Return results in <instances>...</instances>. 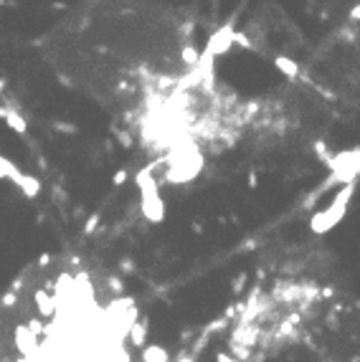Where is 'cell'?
Here are the masks:
<instances>
[{"label": "cell", "instance_id": "ffe728a7", "mask_svg": "<svg viewBox=\"0 0 360 362\" xmlns=\"http://www.w3.org/2000/svg\"><path fill=\"white\" fill-rule=\"evenodd\" d=\"M117 140L122 142V147H132V137H129L127 132H117Z\"/></svg>", "mask_w": 360, "mask_h": 362}, {"label": "cell", "instance_id": "6da1fadb", "mask_svg": "<svg viewBox=\"0 0 360 362\" xmlns=\"http://www.w3.org/2000/svg\"><path fill=\"white\" fill-rule=\"evenodd\" d=\"M353 195H355V183H345L342 190H337V195L333 198V203H330L325 210H320V213L312 216V220H309L312 233H330V231H333L335 225L342 220V216L348 213V205H350Z\"/></svg>", "mask_w": 360, "mask_h": 362}, {"label": "cell", "instance_id": "8992f818", "mask_svg": "<svg viewBox=\"0 0 360 362\" xmlns=\"http://www.w3.org/2000/svg\"><path fill=\"white\" fill-rule=\"evenodd\" d=\"M16 185L23 190L26 198H36V195L41 193V183H38L33 175H26V172H21V175L16 177Z\"/></svg>", "mask_w": 360, "mask_h": 362}, {"label": "cell", "instance_id": "277c9868", "mask_svg": "<svg viewBox=\"0 0 360 362\" xmlns=\"http://www.w3.org/2000/svg\"><path fill=\"white\" fill-rule=\"evenodd\" d=\"M16 344L23 357H33L36 355V347H38V337L33 335L28 324H18L16 327Z\"/></svg>", "mask_w": 360, "mask_h": 362}, {"label": "cell", "instance_id": "5bb4252c", "mask_svg": "<svg viewBox=\"0 0 360 362\" xmlns=\"http://www.w3.org/2000/svg\"><path fill=\"white\" fill-rule=\"evenodd\" d=\"M233 46H244V48H251V41H249V36L246 33H233Z\"/></svg>", "mask_w": 360, "mask_h": 362}, {"label": "cell", "instance_id": "4fadbf2b", "mask_svg": "<svg viewBox=\"0 0 360 362\" xmlns=\"http://www.w3.org/2000/svg\"><path fill=\"white\" fill-rule=\"evenodd\" d=\"M314 155H317L325 165H330V162H333V155H330L327 152V145L325 142H314Z\"/></svg>", "mask_w": 360, "mask_h": 362}, {"label": "cell", "instance_id": "603a6c76", "mask_svg": "<svg viewBox=\"0 0 360 362\" xmlns=\"http://www.w3.org/2000/svg\"><path fill=\"white\" fill-rule=\"evenodd\" d=\"M216 362H241V360H236V357H231V355H226V352H218Z\"/></svg>", "mask_w": 360, "mask_h": 362}, {"label": "cell", "instance_id": "4316f807", "mask_svg": "<svg viewBox=\"0 0 360 362\" xmlns=\"http://www.w3.org/2000/svg\"><path fill=\"white\" fill-rule=\"evenodd\" d=\"M10 3V0H0V5H8Z\"/></svg>", "mask_w": 360, "mask_h": 362}, {"label": "cell", "instance_id": "8fae6325", "mask_svg": "<svg viewBox=\"0 0 360 362\" xmlns=\"http://www.w3.org/2000/svg\"><path fill=\"white\" fill-rule=\"evenodd\" d=\"M231 357L241 360V362H249V360H251V347H246V344H241V342H233V339H231Z\"/></svg>", "mask_w": 360, "mask_h": 362}, {"label": "cell", "instance_id": "d4e9b609", "mask_svg": "<svg viewBox=\"0 0 360 362\" xmlns=\"http://www.w3.org/2000/svg\"><path fill=\"white\" fill-rule=\"evenodd\" d=\"M249 188H257V172L249 175Z\"/></svg>", "mask_w": 360, "mask_h": 362}, {"label": "cell", "instance_id": "5b68a950", "mask_svg": "<svg viewBox=\"0 0 360 362\" xmlns=\"http://www.w3.org/2000/svg\"><path fill=\"white\" fill-rule=\"evenodd\" d=\"M33 301H36V312L41 316H53L56 314V299L46 291V289H38L33 294Z\"/></svg>", "mask_w": 360, "mask_h": 362}, {"label": "cell", "instance_id": "9a60e30c", "mask_svg": "<svg viewBox=\"0 0 360 362\" xmlns=\"http://www.w3.org/2000/svg\"><path fill=\"white\" fill-rule=\"evenodd\" d=\"M28 329L38 337V335H43V322L41 319H28Z\"/></svg>", "mask_w": 360, "mask_h": 362}, {"label": "cell", "instance_id": "52a82bcc", "mask_svg": "<svg viewBox=\"0 0 360 362\" xmlns=\"http://www.w3.org/2000/svg\"><path fill=\"white\" fill-rule=\"evenodd\" d=\"M129 342H132V347H145V342H147V319L134 322L129 327Z\"/></svg>", "mask_w": 360, "mask_h": 362}, {"label": "cell", "instance_id": "cb8c5ba5", "mask_svg": "<svg viewBox=\"0 0 360 362\" xmlns=\"http://www.w3.org/2000/svg\"><path fill=\"white\" fill-rule=\"evenodd\" d=\"M175 362H196V360H193L190 355H185V352H180V355L175 357Z\"/></svg>", "mask_w": 360, "mask_h": 362}, {"label": "cell", "instance_id": "3957f363", "mask_svg": "<svg viewBox=\"0 0 360 362\" xmlns=\"http://www.w3.org/2000/svg\"><path fill=\"white\" fill-rule=\"evenodd\" d=\"M233 23H223L218 31L208 38V43H206V48H203V53H208V56H223V53H229L231 51V46H233Z\"/></svg>", "mask_w": 360, "mask_h": 362}, {"label": "cell", "instance_id": "30bf717a", "mask_svg": "<svg viewBox=\"0 0 360 362\" xmlns=\"http://www.w3.org/2000/svg\"><path fill=\"white\" fill-rule=\"evenodd\" d=\"M5 122H8V127H10L13 132H18V134H26V132H28V122H26V119H23L16 109H8Z\"/></svg>", "mask_w": 360, "mask_h": 362}, {"label": "cell", "instance_id": "ac0fdd59", "mask_svg": "<svg viewBox=\"0 0 360 362\" xmlns=\"http://www.w3.org/2000/svg\"><path fill=\"white\" fill-rule=\"evenodd\" d=\"M244 284H246V276H244V274L236 276V279H233V294H241V291H244Z\"/></svg>", "mask_w": 360, "mask_h": 362}, {"label": "cell", "instance_id": "44dd1931", "mask_svg": "<svg viewBox=\"0 0 360 362\" xmlns=\"http://www.w3.org/2000/svg\"><path fill=\"white\" fill-rule=\"evenodd\" d=\"M109 284H112V291H117V294H122V279H117V276H112V279H109Z\"/></svg>", "mask_w": 360, "mask_h": 362}, {"label": "cell", "instance_id": "2e32d148", "mask_svg": "<svg viewBox=\"0 0 360 362\" xmlns=\"http://www.w3.org/2000/svg\"><path fill=\"white\" fill-rule=\"evenodd\" d=\"M97 223H99V213H92V216H89V220H86V225H84V233H92L97 228Z\"/></svg>", "mask_w": 360, "mask_h": 362}, {"label": "cell", "instance_id": "e0dca14e", "mask_svg": "<svg viewBox=\"0 0 360 362\" xmlns=\"http://www.w3.org/2000/svg\"><path fill=\"white\" fill-rule=\"evenodd\" d=\"M112 183H114L117 188H119V185H125V183H127V170H117L114 177H112Z\"/></svg>", "mask_w": 360, "mask_h": 362}, {"label": "cell", "instance_id": "9c48e42d", "mask_svg": "<svg viewBox=\"0 0 360 362\" xmlns=\"http://www.w3.org/2000/svg\"><path fill=\"white\" fill-rule=\"evenodd\" d=\"M274 66L284 73V76H289V79H297L299 76V66L292 61V58H287V56H277L274 58Z\"/></svg>", "mask_w": 360, "mask_h": 362}, {"label": "cell", "instance_id": "7c38bea8", "mask_svg": "<svg viewBox=\"0 0 360 362\" xmlns=\"http://www.w3.org/2000/svg\"><path fill=\"white\" fill-rule=\"evenodd\" d=\"M198 58H201V53L196 51V46H185L183 51H180V61H183L185 66H190V69L198 64Z\"/></svg>", "mask_w": 360, "mask_h": 362}, {"label": "cell", "instance_id": "484cf974", "mask_svg": "<svg viewBox=\"0 0 360 362\" xmlns=\"http://www.w3.org/2000/svg\"><path fill=\"white\" fill-rule=\"evenodd\" d=\"M3 92H5V81H3V79H0V94H3Z\"/></svg>", "mask_w": 360, "mask_h": 362}, {"label": "cell", "instance_id": "d6986e66", "mask_svg": "<svg viewBox=\"0 0 360 362\" xmlns=\"http://www.w3.org/2000/svg\"><path fill=\"white\" fill-rule=\"evenodd\" d=\"M56 129H58V132H66V134H74V132H77V127L69 124V122H56Z\"/></svg>", "mask_w": 360, "mask_h": 362}, {"label": "cell", "instance_id": "7402d4cb", "mask_svg": "<svg viewBox=\"0 0 360 362\" xmlns=\"http://www.w3.org/2000/svg\"><path fill=\"white\" fill-rule=\"evenodd\" d=\"M348 21H350V23H358V21H360V3H358V5H355V8L350 10V16H348Z\"/></svg>", "mask_w": 360, "mask_h": 362}, {"label": "cell", "instance_id": "7a4b0ae2", "mask_svg": "<svg viewBox=\"0 0 360 362\" xmlns=\"http://www.w3.org/2000/svg\"><path fill=\"white\" fill-rule=\"evenodd\" d=\"M137 188H140V198H142V216L150 223H162L165 220V203L160 198V185L153 175V165L137 172Z\"/></svg>", "mask_w": 360, "mask_h": 362}, {"label": "cell", "instance_id": "ba28073f", "mask_svg": "<svg viewBox=\"0 0 360 362\" xmlns=\"http://www.w3.org/2000/svg\"><path fill=\"white\" fill-rule=\"evenodd\" d=\"M142 362H168V352L160 344H145L142 347Z\"/></svg>", "mask_w": 360, "mask_h": 362}]
</instances>
